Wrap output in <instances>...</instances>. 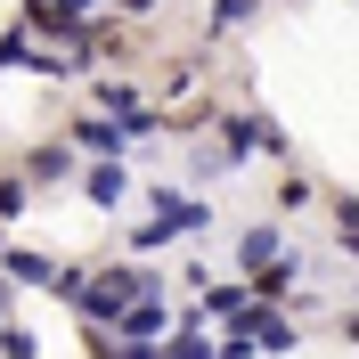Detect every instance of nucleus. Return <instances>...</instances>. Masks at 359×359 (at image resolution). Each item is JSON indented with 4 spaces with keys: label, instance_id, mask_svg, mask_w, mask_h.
Wrapping results in <instances>:
<instances>
[{
    "label": "nucleus",
    "instance_id": "nucleus-1",
    "mask_svg": "<svg viewBox=\"0 0 359 359\" xmlns=\"http://www.w3.org/2000/svg\"><path fill=\"white\" fill-rule=\"evenodd\" d=\"M147 294H163L147 269H107V278H82V294H74V311L82 318H123L131 302H147Z\"/></svg>",
    "mask_w": 359,
    "mask_h": 359
},
{
    "label": "nucleus",
    "instance_id": "nucleus-2",
    "mask_svg": "<svg viewBox=\"0 0 359 359\" xmlns=\"http://www.w3.org/2000/svg\"><path fill=\"white\" fill-rule=\"evenodd\" d=\"M245 294H253V286H212V294H204V311H212V318H245Z\"/></svg>",
    "mask_w": 359,
    "mask_h": 359
},
{
    "label": "nucleus",
    "instance_id": "nucleus-3",
    "mask_svg": "<svg viewBox=\"0 0 359 359\" xmlns=\"http://www.w3.org/2000/svg\"><path fill=\"white\" fill-rule=\"evenodd\" d=\"M123 196V163H98V172H90V204H114Z\"/></svg>",
    "mask_w": 359,
    "mask_h": 359
},
{
    "label": "nucleus",
    "instance_id": "nucleus-4",
    "mask_svg": "<svg viewBox=\"0 0 359 359\" xmlns=\"http://www.w3.org/2000/svg\"><path fill=\"white\" fill-rule=\"evenodd\" d=\"M8 278H25V286H41V278H57V269H49L41 253H8Z\"/></svg>",
    "mask_w": 359,
    "mask_h": 359
},
{
    "label": "nucleus",
    "instance_id": "nucleus-5",
    "mask_svg": "<svg viewBox=\"0 0 359 359\" xmlns=\"http://www.w3.org/2000/svg\"><path fill=\"white\" fill-rule=\"evenodd\" d=\"M253 335H262L269 351H286V343H294V327H286V318H269V311H253Z\"/></svg>",
    "mask_w": 359,
    "mask_h": 359
},
{
    "label": "nucleus",
    "instance_id": "nucleus-6",
    "mask_svg": "<svg viewBox=\"0 0 359 359\" xmlns=\"http://www.w3.org/2000/svg\"><path fill=\"white\" fill-rule=\"evenodd\" d=\"M0 359H41V343L25 335V327H0Z\"/></svg>",
    "mask_w": 359,
    "mask_h": 359
},
{
    "label": "nucleus",
    "instance_id": "nucleus-7",
    "mask_svg": "<svg viewBox=\"0 0 359 359\" xmlns=\"http://www.w3.org/2000/svg\"><path fill=\"white\" fill-rule=\"evenodd\" d=\"M262 262H278V229H253L245 237V269H262Z\"/></svg>",
    "mask_w": 359,
    "mask_h": 359
},
{
    "label": "nucleus",
    "instance_id": "nucleus-8",
    "mask_svg": "<svg viewBox=\"0 0 359 359\" xmlns=\"http://www.w3.org/2000/svg\"><path fill=\"white\" fill-rule=\"evenodd\" d=\"M253 17V0H221V8H212V33H229V25H245Z\"/></svg>",
    "mask_w": 359,
    "mask_h": 359
},
{
    "label": "nucleus",
    "instance_id": "nucleus-9",
    "mask_svg": "<svg viewBox=\"0 0 359 359\" xmlns=\"http://www.w3.org/2000/svg\"><path fill=\"white\" fill-rule=\"evenodd\" d=\"M163 359H212V351H204V335H172V351H163Z\"/></svg>",
    "mask_w": 359,
    "mask_h": 359
},
{
    "label": "nucleus",
    "instance_id": "nucleus-10",
    "mask_svg": "<svg viewBox=\"0 0 359 359\" xmlns=\"http://www.w3.org/2000/svg\"><path fill=\"white\" fill-rule=\"evenodd\" d=\"M0 327H8V278H0Z\"/></svg>",
    "mask_w": 359,
    "mask_h": 359
},
{
    "label": "nucleus",
    "instance_id": "nucleus-11",
    "mask_svg": "<svg viewBox=\"0 0 359 359\" xmlns=\"http://www.w3.org/2000/svg\"><path fill=\"white\" fill-rule=\"evenodd\" d=\"M343 335H359V311H351V318H343Z\"/></svg>",
    "mask_w": 359,
    "mask_h": 359
}]
</instances>
